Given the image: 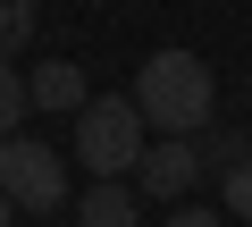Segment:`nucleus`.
Here are the masks:
<instances>
[{"label": "nucleus", "instance_id": "nucleus-2", "mask_svg": "<svg viewBox=\"0 0 252 227\" xmlns=\"http://www.w3.org/2000/svg\"><path fill=\"white\" fill-rule=\"evenodd\" d=\"M143 127H152V118L135 109V93H126V101H84V109H76V127H67V135H76L67 152H76L84 177H135V160L152 152Z\"/></svg>", "mask_w": 252, "mask_h": 227}, {"label": "nucleus", "instance_id": "nucleus-1", "mask_svg": "<svg viewBox=\"0 0 252 227\" xmlns=\"http://www.w3.org/2000/svg\"><path fill=\"white\" fill-rule=\"evenodd\" d=\"M135 109L152 118V135H202L219 109V76L202 67V51H152L135 67Z\"/></svg>", "mask_w": 252, "mask_h": 227}, {"label": "nucleus", "instance_id": "nucleus-5", "mask_svg": "<svg viewBox=\"0 0 252 227\" xmlns=\"http://www.w3.org/2000/svg\"><path fill=\"white\" fill-rule=\"evenodd\" d=\"M76 227H143V202L126 194V177H93L76 194Z\"/></svg>", "mask_w": 252, "mask_h": 227}, {"label": "nucleus", "instance_id": "nucleus-6", "mask_svg": "<svg viewBox=\"0 0 252 227\" xmlns=\"http://www.w3.org/2000/svg\"><path fill=\"white\" fill-rule=\"evenodd\" d=\"M26 84H34V109H67V118L93 101V84H84V67H76V59H51V67H34Z\"/></svg>", "mask_w": 252, "mask_h": 227}, {"label": "nucleus", "instance_id": "nucleus-12", "mask_svg": "<svg viewBox=\"0 0 252 227\" xmlns=\"http://www.w3.org/2000/svg\"><path fill=\"white\" fill-rule=\"evenodd\" d=\"M9 219H17V202H9V194H0V227H9Z\"/></svg>", "mask_w": 252, "mask_h": 227}, {"label": "nucleus", "instance_id": "nucleus-4", "mask_svg": "<svg viewBox=\"0 0 252 227\" xmlns=\"http://www.w3.org/2000/svg\"><path fill=\"white\" fill-rule=\"evenodd\" d=\"M202 177H210V168H202V143H193V135H160V143L135 160V194H143V202H185Z\"/></svg>", "mask_w": 252, "mask_h": 227}, {"label": "nucleus", "instance_id": "nucleus-7", "mask_svg": "<svg viewBox=\"0 0 252 227\" xmlns=\"http://www.w3.org/2000/svg\"><path fill=\"white\" fill-rule=\"evenodd\" d=\"M193 143H202V168H210V177H235V168L252 160V127H202Z\"/></svg>", "mask_w": 252, "mask_h": 227}, {"label": "nucleus", "instance_id": "nucleus-11", "mask_svg": "<svg viewBox=\"0 0 252 227\" xmlns=\"http://www.w3.org/2000/svg\"><path fill=\"white\" fill-rule=\"evenodd\" d=\"M160 227H227V219H219V210H210V202H177V210H168V219H160Z\"/></svg>", "mask_w": 252, "mask_h": 227}, {"label": "nucleus", "instance_id": "nucleus-10", "mask_svg": "<svg viewBox=\"0 0 252 227\" xmlns=\"http://www.w3.org/2000/svg\"><path fill=\"white\" fill-rule=\"evenodd\" d=\"M219 194H227V219H252V160L235 177H219Z\"/></svg>", "mask_w": 252, "mask_h": 227}, {"label": "nucleus", "instance_id": "nucleus-9", "mask_svg": "<svg viewBox=\"0 0 252 227\" xmlns=\"http://www.w3.org/2000/svg\"><path fill=\"white\" fill-rule=\"evenodd\" d=\"M34 42V0H0V59H17Z\"/></svg>", "mask_w": 252, "mask_h": 227}, {"label": "nucleus", "instance_id": "nucleus-3", "mask_svg": "<svg viewBox=\"0 0 252 227\" xmlns=\"http://www.w3.org/2000/svg\"><path fill=\"white\" fill-rule=\"evenodd\" d=\"M0 194L17 210H59L67 202V160L42 135H0Z\"/></svg>", "mask_w": 252, "mask_h": 227}, {"label": "nucleus", "instance_id": "nucleus-8", "mask_svg": "<svg viewBox=\"0 0 252 227\" xmlns=\"http://www.w3.org/2000/svg\"><path fill=\"white\" fill-rule=\"evenodd\" d=\"M26 109H34V84L17 76V59H0V135H17Z\"/></svg>", "mask_w": 252, "mask_h": 227}]
</instances>
